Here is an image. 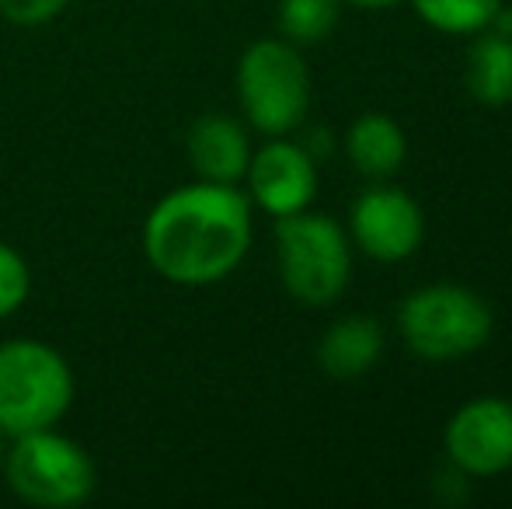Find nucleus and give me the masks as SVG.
<instances>
[{
  "instance_id": "13",
  "label": "nucleus",
  "mask_w": 512,
  "mask_h": 509,
  "mask_svg": "<svg viewBox=\"0 0 512 509\" xmlns=\"http://www.w3.org/2000/svg\"><path fill=\"white\" fill-rule=\"evenodd\" d=\"M467 81L478 102L506 105L512 102V39L509 35H481L478 46L471 49V70Z\"/></svg>"
},
{
  "instance_id": "16",
  "label": "nucleus",
  "mask_w": 512,
  "mask_h": 509,
  "mask_svg": "<svg viewBox=\"0 0 512 509\" xmlns=\"http://www.w3.org/2000/svg\"><path fill=\"white\" fill-rule=\"evenodd\" d=\"M28 293H32V272H28L25 258L0 241V318L18 311Z\"/></svg>"
},
{
  "instance_id": "3",
  "label": "nucleus",
  "mask_w": 512,
  "mask_h": 509,
  "mask_svg": "<svg viewBox=\"0 0 512 509\" xmlns=\"http://www.w3.org/2000/svg\"><path fill=\"white\" fill-rule=\"evenodd\" d=\"M14 450L7 454V482L14 496L39 509L77 506L95 492V464L88 450L49 429L14 436Z\"/></svg>"
},
{
  "instance_id": "15",
  "label": "nucleus",
  "mask_w": 512,
  "mask_h": 509,
  "mask_svg": "<svg viewBox=\"0 0 512 509\" xmlns=\"http://www.w3.org/2000/svg\"><path fill=\"white\" fill-rule=\"evenodd\" d=\"M338 21V0H283L279 4V28L286 39L310 46L321 42Z\"/></svg>"
},
{
  "instance_id": "5",
  "label": "nucleus",
  "mask_w": 512,
  "mask_h": 509,
  "mask_svg": "<svg viewBox=\"0 0 512 509\" xmlns=\"http://www.w3.org/2000/svg\"><path fill=\"white\" fill-rule=\"evenodd\" d=\"M237 95L244 116L262 133H286L300 126L310 102V81L300 53L286 42H255L237 67Z\"/></svg>"
},
{
  "instance_id": "11",
  "label": "nucleus",
  "mask_w": 512,
  "mask_h": 509,
  "mask_svg": "<svg viewBox=\"0 0 512 509\" xmlns=\"http://www.w3.org/2000/svg\"><path fill=\"white\" fill-rule=\"evenodd\" d=\"M380 349H384V335L373 318H345L324 332L321 346H317V360H321L324 374L338 377V381H352L363 377L366 370L377 363Z\"/></svg>"
},
{
  "instance_id": "1",
  "label": "nucleus",
  "mask_w": 512,
  "mask_h": 509,
  "mask_svg": "<svg viewBox=\"0 0 512 509\" xmlns=\"http://www.w3.org/2000/svg\"><path fill=\"white\" fill-rule=\"evenodd\" d=\"M251 245V203L223 182L175 189L150 210L143 252L164 279L206 286L241 265Z\"/></svg>"
},
{
  "instance_id": "10",
  "label": "nucleus",
  "mask_w": 512,
  "mask_h": 509,
  "mask_svg": "<svg viewBox=\"0 0 512 509\" xmlns=\"http://www.w3.org/2000/svg\"><path fill=\"white\" fill-rule=\"evenodd\" d=\"M189 161L206 182L234 185L248 175V133L230 116H203L189 129Z\"/></svg>"
},
{
  "instance_id": "9",
  "label": "nucleus",
  "mask_w": 512,
  "mask_h": 509,
  "mask_svg": "<svg viewBox=\"0 0 512 509\" xmlns=\"http://www.w3.org/2000/svg\"><path fill=\"white\" fill-rule=\"evenodd\" d=\"M248 182H251V196L272 217L304 213L317 192V175L310 154L304 147H297V143H283V140L269 143V147H262L251 157Z\"/></svg>"
},
{
  "instance_id": "18",
  "label": "nucleus",
  "mask_w": 512,
  "mask_h": 509,
  "mask_svg": "<svg viewBox=\"0 0 512 509\" xmlns=\"http://www.w3.org/2000/svg\"><path fill=\"white\" fill-rule=\"evenodd\" d=\"M349 4H356V7H391V4H398V0H349Z\"/></svg>"
},
{
  "instance_id": "6",
  "label": "nucleus",
  "mask_w": 512,
  "mask_h": 509,
  "mask_svg": "<svg viewBox=\"0 0 512 509\" xmlns=\"http://www.w3.org/2000/svg\"><path fill=\"white\" fill-rule=\"evenodd\" d=\"M279 272L286 290L304 304H331L349 283V241L328 217H279Z\"/></svg>"
},
{
  "instance_id": "12",
  "label": "nucleus",
  "mask_w": 512,
  "mask_h": 509,
  "mask_svg": "<svg viewBox=\"0 0 512 509\" xmlns=\"http://www.w3.org/2000/svg\"><path fill=\"white\" fill-rule=\"evenodd\" d=\"M405 133L391 116H359L356 126L349 129V157L363 175L370 178H387L401 168L405 161Z\"/></svg>"
},
{
  "instance_id": "4",
  "label": "nucleus",
  "mask_w": 512,
  "mask_h": 509,
  "mask_svg": "<svg viewBox=\"0 0 512 509\" xmlns=\"http://www.w3.org/2000/svg\"><path fill=\"white\" fill-rule=\"evenodd\" d=\"M401 335L425 360H453L485 346L492 311L485 300L460 286H425L411 293L398 314Z\"/></svg>"
},
{
  "instance_id": "8",
  "label": "nucleus",
  "mask_w": 512,
  "mask_h": 509,
  "mask_svg": "<svg viewBox=\"0 0 512 509\" xmlns=\"http://www.w3.org/2000/svg\"><path fill=\"white\" fill-rule=\"evenodd\" d=\"M352 234L366 255L401 262L422 241V213L401 189H370L352 210Z\"/></svg>"
},
{
  "instance_id": "7",
  "label": "nucleus",
  "mask_w": 512,
  "mask_h": 509,
  "mask_svg": "<svg viewBox=\"0 0 512 509\" xmlns=\"http://www.w3.org/2000/svg\"><path fill=\"white\" fill-rule=\"evenodd\" d=\"M446 450L467 475H499L512 464V405L481 398L464 405L446 429Z\"/></svg>"
},
{
  "instance_id": "17",
  "label": "nucleus",
  "mask_w": 512,
  "mask_h": 509,
  "mask_svg": "<svg viewBox=\"0 0 512 509\" xmlns=\"http://www.w3.org/2000/svg\"><path fill=\"white\" fill-rule=\"evenodd\" d=\"M67 4L70 0H0V18H7L11 25L32 28L53 21Z\"/></svg>"
},
{
  "instance_id": "14",
  "label": "nucleus",
  "mask_w": 512,
  "mask_h": 509,
  "mask_svg": "<svg viewBox=\"0 0 512 509\" xmlns=\"http://www.w3.org/2000/svg\"><path fill=\"white\" fill-rule=\"evenodd\" d=\"M415 7L439 32H481L492 25L502 0H415Z\"/></svg>"
},
{
  "instance_id": "2",
  "label": "nucleus",
  "mask_w": 512,
  "mask_h": 509,
  "mask_svg": "<svg viewBox=\"0 0 512 509\" xmlns=\"http://www.w3.org/2000/svg\"><path fill=\"white\" fill-rule=\"evenodd\" d=\"M74 401L70 363L53 346L11 339L0 346V433L25 436L49 429Z\"/></svg>"
}]
</instances>
